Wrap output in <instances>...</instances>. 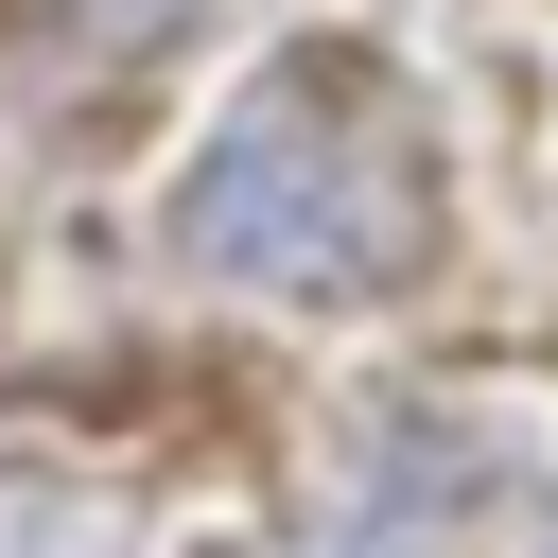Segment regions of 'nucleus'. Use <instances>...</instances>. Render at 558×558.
I'll return each instance as SVG.
<instances>
[{"label":"nucleus","mask_w":558,"mask_h":558,"mask_svg":"<svg viewBox=\"0 0 558 558\" xmlns=\"http://www.w3.org/2000/svg\"><path fill=\"white\" fill-rule=\"evenodd\" d=\"M174 244L244 296H296V314L401 296L436 262V140L366 52H279L209 122V157L174 192Z\"/></svg>","instance_id":"1"}]
</instances>
